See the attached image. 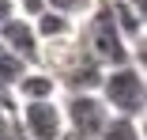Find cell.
<instances>
[{"instance_id": "cell-1", "label": "cell", "mask_w": 147, "mask_h": 140, "mask_svg": "<svg viewBox=\"0 0 147 140\" xmlns=\"http://www.w3.org/2000/svg\"><path fill=\"white\" fill-rule=\"evenodd\" d=\"M76 38L83 42V49L91 53L102 68H113V65L132 61V42L117 31V23H113L109 8H106V0H94V8L76 23Z\"/></svg>"}, {"instance_id": "cell-2", "label": "cell", "mask_w": 147, "mask_h": 140, "mask_svg": "<svg viewBox=\"0 0 147 140\" xmlns=\"http://www.w3.org/2000/svg\"><path fill=\"white\" fill-rule=\"evenodd\" d=\"M106 102L109 114H132V118H143L147 110V68L125 61V65H113V68H102V80L94 87Z\"/></svg>"}, {"instance_id": "cell-3", "label": "cell", "mask_w": 147, "mask_h": 140, "mask_svg": "<svg viewBox=\"0 0 147 140\" xmlns=\"http://www.w3.org/2000/svg\"><path fill=\"white\" fill-rule=\"evenodd\" d=\"M61 114H64V129L79 140H98L109 110L102 102L98 91H61Z\"/></svg>"}, {"instance_id": "cell-4", "label": "cell", "mask_w": 147, "mask_h": 140, "mask_svg": "<svg viewBox=\"0 0 147 140\" xmlns=\"http://www.w3.org/2000/svg\"><path fill=\"white\" fill-rule=\"evenodd\" d=\"M15 129L19 140H61L64 114H61V99H26L15 102Z\"/></svg>"}, {"instance_id": "cell-5", "label": "cell", "mask_w": 147, "mask_h": 140, "mask_svg": "<svg viewBox=\"0 0 147 140\" xmlns=\"http://www.w3.org/2000/svg\"><path fill=\"white\" fill-rule=\"evenodd\" d=\"M0 42H4L11 53H19L23 61H30L38 65V53H42V38L34 31V23L30 19H23V15H11L0 23Z\"/></svg>"}, {"instance_id": "cell-6", "label": "cell", "mask_w": 147, "mask_h": 140, "mask_svg": "<svg viewBox=\"0 0 147 140\" xmlns=\"http://www.w3.org/2000/svg\"><path fill=\"white\" fill-rule=\"evenodd\" d=\"M11 95H15V102H26V99H57L61 87H57V80H53L42 65H30V68L15 80Z\"/></svg>"}, {"instance_id": "cell-7", "label": "cell", "mask_w": 147, "mask_h": 140, "mask_svg": "<svg viewBox=\"0 0 147 140\" xmlns=\"http://www.w3.org/2000/svg\"><path fill=\"white\" fill-rule=\"evenodd\" d=\"M30 23H34V31H38L42 42H57V38H72V34H76V19L61 15V12H53V8H45V12L34 15Z\"/></svg>"}, {"instance_id": "cell-8", "label": "cell", "mask_w": 147, "mask_h": 140, "mask_svg": "<svg viewBox=\"0 0 147 140\" xmlns=\"http://www.w3.org/2000/svg\"><path fill=\"white\" fill-rule=\"evenodd\" d=\"M98 140H147L143 136V118H132V114H109Z\"/></svg>"}, {"instance_id": "cell-9", "label": "cell", "mask_w": 147, "mask_h": 140, "mask_svg": "<svg viewBox=\"0 0 147 140\" xmlns=\"http://www.w3.org/2000/svg\"><path fill=\"white\" fill-rule=\"evenodd\" d=\"M106 8H109L113 23H117V31H121L128 42L143 34V12H136V8L128 4V0H106Z\"/></svg>"}, {"instance_id": "cell-10", "label": "cell", "mask_w": 147, "mask_h": 140, "mask_svg": "<svg viewBox=\"0 0 147 140\" xmlns=\"http://www.w3.org/2000/svg\"><path fill=\"white\" fill-rule=\"evenodd\" d=\"M30 68V61H23L19 53H11L4 42H0V83H4V87H15V80Z\"/></svg>"}, {"instance_id": "cell-11", "label": "cell", "mask_w": 147, "mask_h": 140, "mask_svg": "<svg viewBox=\"0 0 147 140\" xmlns=\"http://www.w3.org/2000/svg\"><path fill=\"white\" fill-rule=\"evenodd\" d=\"M45 8H53V12H61V15H68V19H83L87 12L94 8V0H45Z\"/></svg>"}, {"instance_id": "cell-12", "label": "cell", "mask_w": 147, "mask_h": 140, "mask_svg": "<svg viewBox=\"0 0 147 140\" xmlns=\"http://www.w3.org/2000/svg\"><path fill=\"white\" fill-rule=\"evenodd\" d=\"M0 140H19V129H15V106H4V102H0Z\"/></svg>"}, {"instance_id": "cell-13", "label": "cell", "mask_w": 147, "mask_h": 140, "mask_svg": "<svg viewBox=\"0 0 147 140\" xmlns=\"http://www.w3.org/2000/svg\"><path fill=\"white\" fill-rule=\"evenodd\" d=\"M42 12H45V0H15V15H23V19H34Z\"/></svg>"}, {"instance_id": "cell-14", "label": "cell", "mask_w": 147, "mask_h": 140, "mask_svg": "<svg viewBox=\"0 0 147 140\" xmlns=\"http://www.w3.org/2000/svg\"><path fill=\"white\" fill-rule=\"evenodd\" d=\"M15 15V0H0V23Z\"/></svg>"}, {"instance_id": "cell-15", "label": "cell", "mask_w": 147, "mask_h": 140, "mask_svg": "<svg viewBox=\"0 0 147 140\" xmlns=\"http://www.w3.org/2000/svg\"><path fill=\"white\" fill-rule=\"evenodd\" d=\"M128 4H132L136 12H147V0H128Z\"/></svg>"}]
</instances>
